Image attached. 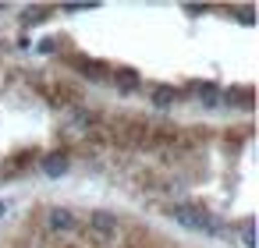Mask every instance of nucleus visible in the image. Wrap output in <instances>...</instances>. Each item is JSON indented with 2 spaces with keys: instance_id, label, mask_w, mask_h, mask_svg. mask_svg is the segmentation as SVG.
Here are the masks:
<instances>
[{
  "instance_id": "nucleus-2",
  "label": "nucleus",
  "mask_w": 259,
  "mask_h": 248,
  "mask_svg": "<svg viewBox=\"0 0 259 248\" xmlns=\"http://www.w3.org/2000/svg\"><path fill=\"white\" fill-rule=\"evenodd\" d=\"M117 216L114 213H107V209H93L89 213V241H96V244H110L114 237H117Z\"/></svg>"
},
{
  "instance_id": "nucleus-1",
  "label": "nucleus",
  "mask_w": 259,
  "mask_h": 248,
  "mask_svg": "<svg viewBox=\"0 0 259 248\" xmlns=\"http://www.w3.org/2000/svg\"><path fill=\"white\" fill-rule=\"evenodd\" d=\"M167 213H170L181 227H188V230H217L213 216H209L206 209L192 206V202H174V206H167Z\"/></svg>"
},
{
  "instance_id": "nucleus-4",
  "label": "nucleus",
  "mask_w": 259,
  "mask_h": 248,
  "mask_svg": "<svg viewBox=\"0 0 259 248\" xmlns=\"http://www.w3.org/2000/svg\"><path fill=\"white\" fill-rule=\"evenodd\" d=\"M47 223H50V230H75L78 227V216L71 213V209H64V206H54L50 213H47Z\"/></svg>"
},
{
  "instance_id": "nucleus-10",
  "label": "nucleus",
  "mask_w": 259,
  "mask_h": 248,
  "mask_svg": "<svg viewBox=\"0 0 259 248\" xmlns=\"http://www.w3.org/2000/svg\"><path fill=\"white\" fill-rule=\"evenodd\" d=\"M47 15H54V8H25L22 22L25 25H39V18H47Z\"/></svg>"
},
{
  "instance_id": "nucleus-3",
  "label": "nucleus",
  "mask_w": 259,
  "mask_h": 248,
  "mask_svg": "<svg viewBox=\"0 0 259 248\" xmlns=\"http://www.w3.org/2000/svg\"><path fill=\"white\" fill-rule=\"evenodd\" d=\"M68 64H71L75 71H82L89 82H103V78H107V64H100V61H89V57H68Z\"/></svg>"
},
{
  "instance_id": "nucleus-12",
  "label": "nucleus",
  "mask_w": 259,
  "mask_h": 248,
  "mask_svg": "<svg viewBox=\"0 0 259 248\" xmlns=\"http://www.w3.org/2000/svg\"><path fill=\"white\" fill-rule=\"evenodd\" d=\"M241 241H245V248H252V244H255V234H252V223H245V227H241Z\"/></svg>"
},
{
  "instance_id": "nucleus-7",
  "label": "nucleus",
  "mask_w": 259,
  "mask_h": 248,
  "mask_svg": "<svg viewBox=\"0 0 259 248\" xmlns=\"http://www.w3.org/2000/svg\"><path fill=\"white\" fill-rule=\"evenodd\" d=\"M103 117H100V110H89V107H75V114H71V128L75 131H85L89 135V128H96Z\"/></svg>"
},
{
  "instance_id": "nucleus-11",
  "label": "nucleus",
  "mask_w": 259,
  "mask_h": 248,
  "mask_svg": "<svg viewBox=\"0 0 259 248\" xmlns=\"http://www.w3.org/2000/svg\"><path fill=\"white\" fill-rule=\"evenodd\" d=\"M114 78H121V89H124V92H132V89H135V71H128V68H121V71H117Z\"/></svg>"
},
{
  "instance_id": "nucleus-13",
  "label": "nucleus",
  "mask_w": 259,
  "mask_h": 248,
  "mask_svg": "<svg viewBox=\"0 0 259 248\" xmlns=\"http://www.w3.org/2000/svg\"><path fill=\"white\" fill-rule=\"evenodd\" d=\"M0 11H4V8H0Z\"/></svg>"
},
{
  "instance_id": "nucleus-8",
  "label": "nucleus",
  "mask_w": 259,
  "mask_h": 248,
  "mask_svg": "<svg viewBox=\"0 0 259 248\" xmlns=\"http://www.w3.org/2000/svg\"><path fill=\"white\" fill-rule=\"evenodd\" d=\"M149 103H153L156 110H170V107L178 103V89H174V85H153Z\"/></svg>"
},
{
  "instance_id": "nucleus-6",
  "label": "nucleus",
  "mask_w": 259,
  "mask_h": 248,
  "mask_svg": "<svg viewBox=\"0 0 259 248\" xmlns=\"http://www.w3.org/2000/svg\"><path fill=\"white\" fill-rule=\"evenodd\" d=\"M220 103H227V107H241V110H252V89H248V85H234V89L220 92Z\"/></svg>"
},
{
  "instance_id": "nucleus-5",
  "label": "nucleus",
  "mask_w": 259,
  "mask_h": 248,
  "mask_svg": "<svg viewBox=\"0 0 259 248\" xmlns=\"http://www.w3.org/2000/svg\"><path fill=\"white\" fill-rule=\"evenodd\" d=\"M39 167H43V174H47V177H64L71 163H68V153H64V149H57V153H47Z\"/></svg>"
},
{
  "instance_id": "nucleus-9",
  "label": "nucleus",
  "mask_w": 259,
  "mask_h": 248,
  "mask_svg": "<svg viewBox=\"0 0 259 248\" xmlns=\"http://www.w3.org/2000/svg\"><path fill=\"white\" fill-rule=\"evenodd\" d=\"M192 89H195V96H199V103H202L206 110H217V107H220V89H217V85L206 82V85H192Z\"/></svg>"
}]
</instances>
